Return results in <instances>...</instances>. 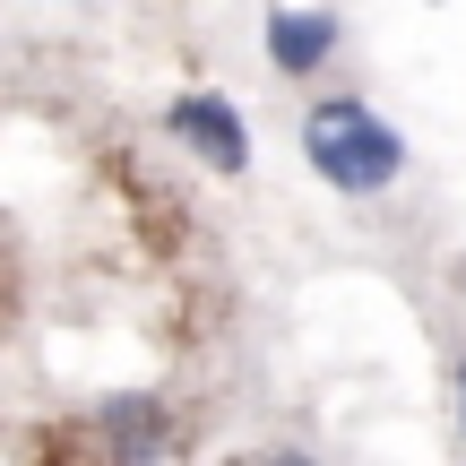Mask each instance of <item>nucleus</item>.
I'll use <instances>...</instances> for the list:
<instances>
[{"mask_svg":"<svg viewBox=\"0 0 466 466\" xmlns=\"http://www.w3.org/2000/svg\"><path fill=\"white\" fill-rule=\"evenodd\" d=\"M302 156H311V173L329 190H346V199H371V190H389L406 173V138L389 130L363 96L311 104V121H302Z\"/></svg>","mask_w":466,"mask_h":466,"instance_id":"obj_1","label":"nucleus"},{"mask_svg":"<svg viewBox=\"0 0 466 466\" xmlns=\"http://www.w3.org/2000/svg\"><path fill=\"white\" fill-rule=\"evenodd\" d=\"M165 130L182 138L208 173H250V121L233 113V96H217V86L173 96V104H165Z\"/></svg>","mask_w":466,"mask_h":466,"instance_id":"obj_2","label":"nucleus"},{"mask_svg":"<svg viewBox=\"0 0 466 466\" xmlns=\"http://www.w3.org/2000/svg\"><path fill=\"white\" fill-rule=\"evenodd\" d=\"M337 52V9H268V61L285 78H311Z\"/></svg>","mask_w":466,"mask_h":466,"instance_id":"obj_3","label":"nucleus"},{"mask_svg":"<svg viewBox=\"0 0 466 466\" xmlns=\"http://www.w3.org/2000/svg\"><path fill=\"white\" fill-rule=\"evenodd\" d=\"M96 423H104V450H121V458H156L165 450V406L156 398H104L96 406Z\"/></svg>","mask_w":466,"mask_h":466,"instance_id":"obj_4","label":"nucleus"},{"mask_svg":"<svg viewBox=\"0 0 466 466\" xmlns=\"http://www.w3.org/2000/svg\"><path fill=\"white\" fill-rule=\"evenodd\" d=\"M458 406H466V363H458Z\"/></svg>","mask_w":466,"mask_h":466,"instance_id":"obj_5","label":"nucleus"}]
</instances>
